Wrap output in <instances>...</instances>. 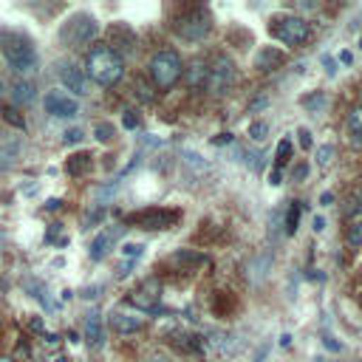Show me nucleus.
Wrapping results in <instances>:
<instances>
[{
  "label": "nucleus",
  "mask_w": 362,
  "mask_h": 362,
  "mask_svg": "<svg viewBox=\"0 0 362 362\" xmlns=\"http://www.w3.org/2000/svg\"><path fill=\"white\" fill-rule=\"evenodd\" d=\"M124 74V62L119 57V51H113L110 45H93L85 54V76H90L96 85H116Z\"/></svg>",
  "instance_id": "f257e3e1"
},
{
  "label": "nucleus",
  "mask_w": 362,
  "mask_h": 362,
  "mask_svg": "<svg viewBox=\"0 0 362 362\" xmlns=\"http://www.w3.org/2000/svg\"><path fill=\"white\" fill-rule=\"evenodd\" d=\"M3 54H6L8 65H11L17 74H34L37 65H40L37 48H34L31 40L23 37V34H3Z\"/></svg>",
  "instance_id": "f03ea898"
},
{
  "label": "nucleus",
  "mask_w": 362,
  "mask_h": 362,
  "mask_svg": "<svg viewBox=\"0 0 362 362\" xmlns=\"http://www.w3.org/2000/svg\"><path fill=\"white\" fill-rule=\"evenodd\" d=\"M269 34H272L274 40L286 42V45H300V42H305V40L311 37V25H308L303 17H297V14L277 11V14H272V20H269Z\"/></svg>",
  "instance_id": "7ed1b4c3"
},
{
  "label": "nucleus",
  "mask_w": 362,
  "mask_h": 362,
  "mask_svg": "<svg viewBox=\"0 0 362 362\" xmlns=\"http://www.w3.org/2000/svg\"><path fill=\"white\" fill-rule=\"evenodd\" d=\"M150 76H153V85L167 90L178 82L181 76V57L175 51H156L150 57Z\"/></svg>",
  "instance_id": "20e7f679"
},
{
  "label": "nucleus",
  "mask_w": 362,
  "mask_h": 362,
  "mask_svg": "<svg viewBox=\"0 0 362 362\" xmlns=\"http://www.w3.org/2000/svg\"><path fill=\"white\" fill-rule=\"evenodd\" d=\"M96 34H99V25H96V20H93L90 14H74V17H68V20L62 23V28H59V40H62L65 45H74V48L90 42Z\"/></svg>",
  "instance_id": "39448f33"
},
{
  "label": "nucleus",
  "mask_w": 362,
  "mask_h": 362,
  "mask_svg": "<svg viewBox=\"0 0 362 362\" xmlns=\"http://www.w3.org/2000/svg\"><path fill=\"white\" fill-rule=\"evenodd\" d=\"M181 218L178 209H167V206H147V209H139L133 215H127V223L139 226V229H170L175 226Z\"/></svg>",
  "instance_id": "423d86ee"
},
{
  "label": "nucleus",
  "mask_w": 362,
  "mask_h": 362,
  "mask_svg": "<svg viewBox=\"0 0 362 362\" xmlns=\"http://www.w3.org/2000/svg\"><path fill=\"white\" fill-rule=\"evenodd\" d=\"M209 25H212V17H209V11L204 6H192L189 11H184L175 20V31L184 40H201L209 31Z\"/></svg>",
  "instance_id": "0eeeda50"
},
{
  "label": "nucleus",
  "mask_w": 362,
  "mask_h": 362,
  "mask_svg": "<svg viewBox=\"0 0 362 362\" xmlns=\"http://www.w3.org/2000/svg\"><path fill=\"white\" fill-rule=\"evenodd\" d=\"M232 82H235V62L226 54H218L212 65H206V90L223 93Z\"/></svg>",
  "instance_id": "6e6552de"
},
{
  "label": "nucleus",
  "mask_w": 362,
  "mask_h": 362,
  "mask_svg": "<svg viewBox=\"0 0 362 362\" xmlns=\"http://www.w3.org/2000/svg\"><path fill=\"white\" fill-rule=\"evenodd\" d=\"M42 105H45V113L54 116V119H74V116L79 113L76 99H71V96L62 93V90H48L45 99H42Z\"/></svg>",
  "instance_id": "1a4fd4ad"
},
{
  "label": "nucleus",
  "mask_w": 362,
  "mask_h": 362,
  "mask_svg": "<svg viewBox=\"0 0 362 362\" xmlns=\"http://www.w3.org/2000/svg\"><path fill=\"white\" fill-rule=\"evenodd\" d=\"M158 283L150 277V280H144V286L141 288H136L133 294H130V303L136 305V308H141V311H158Z\"/></svg>",
  "instance_id": "9d476101"
},
{
  "label": "nucleus",
  "mask_w": 362,
  "mask_h": 362,
  "mask_svg": "<svg viewBox=\"0 0 362 362\" xmlns=\"http://www.w3.org/2000/svg\"><path fill=\"white\" fill-rule=\"evenodd\" d=\"M59 79H62V85L68 88V90H74V93H88V76H85V71L79 68V65H74V62H62L59 65Z\"/></svg>",
  "instance_id": "9b49d317"
},
{
  "label": "nucleus",
  "mask_w": 362,
  "mask_h": 362,
  "mask_svg": "<svg viewBox=\"0 0 362 362\" xmlns=\"http://www.w3.org/2000/svg\"><path fill=\"white\" fill-rule=\"evenodd\" d=\"M107 320H110L113 331H119V334H133V331H139V328L144 325V320H141L139 314H130V311H122V308L110 311Z\"/></svg>",
  "instance_id": "f8f14e48"
},
{
  "label": "nucleus",
  "mask_w": 362,
  "mask_h": 362,
  "mask_svg": "<svg viewBox=\"0 0 362 362\" xmlns=\"http://www.w3.org/2000/svg\"><path fill=\"white\" fill-rule=\"evenodd\" d=\"M119 232L122 229H102L96 238H93V243H90V260H102L107 252H110V246L116 243V238H119Z\"/></svg>",
  "instance_id": "ddd939ff"
},
{
  "label": "nucleus",
  "mask_w": 362,
  "mask_h": 362,
  "mask_svg": "<svg viewBox=\"0 0 362 362\" xmlns=\"http://www.w3.org/2000/svg\"><path fill=\"white\" fill-rule=\"evenodd\" d=\"M85 339L90 348H102L105 345V328H102V317L96 311H90L85 317Z\"/></svg>",
  "instance_id": "4468645a"
},
{
  "label": "nucleus",
  "mask_w": 362,
  "mask_h": 362,
  "mask_svg": "<svg viewBox=\"0 0 362 362\" xmlns=\"http://www.w3.org/2000/svg\"><path fill=\"white\" fill-rule=\"evenodd\" d=\"M110 45H113V51L116 48H122V51H127V48H133L136 45V37H133V31L124 25V23H116V25H110Z\"/></svg>",
  "instance_id": "2eb2a0df"
},
{
  "label": "nucleus",
  "mask_w": 362,
  "mask_h": 362,
  "mask_svg": "<svg viewBox=\"0 0 362 362\" xmlns=\"http://www.w3.org/2000/svg\"><path fill=\"white\" fill-rule=\"evenodd\" d=\"M286 62V54L283 51H277V48H263L260 54H257V59H255V68H260V71H274L277 65H283Z\"/></svg>",
  "instance_id": "dca6fc26"
},
{
  "label": "nucleus",
  "mask_w": 362,
  "mask_h": 362,
  "mask_svg": "<svg viewBox=\"0 0 362 362\" xmlns=\"http://www.w3.org/2000/svg\"><path fill=\"white\" fill-rule=\"evenodd\" d=\"M90 153H76V156H71L68 158V164H65V170L71 173V175H85L88 170H90Z\"/></svg>",
  "instance_id": "f3484780"
},
{
  "label": "nucleus",
  "mask_w": 362,
  "mask_h": 362,
  "mask_svg": "<svg viewBox=\"0 0 362 362\" xmlns=\"http://www.w3.org/2000/svg\"><path fill=\"white\" fill-rule=\"evenodd\" d=\"M348 133H351V141H354V144L362 141V105H356V107L348 113Z\"/></svg>",
  "instance_id": "a211bd4d"
},
{
  "label": "nucleus",
  "mask_w": 362,
  "mask_h": 362,
  "mask_svg": "<svg viewBox=\"0 0 362 362\" xmlns=\"http://www.w3.org/2000/svg\"><path fill=\"white\" fill-rule=\"evenodd\" d=\"M11 99H14L17 105L31 102V99H34V85H31V82H25V79L14 82V85H11Z\"/></svg>",
  "instance_id": "6ab92c4d"
},
{
  "label": "nucleus",
  "mask_w": 362,
  "mask_h": 362,
  "mask_svg": "<svg viewBox=\"0 0 362 362\" xmlns=\"http://www.w3.org/2000/svg\"><path fill=\"white\" fill-rule=\"evenodd\" d=\"M300 201H291V206H288V215H286V232L288 235H294V229H297V221H300Z\"/></svg>",
  "instance_id": "aec40b11"
},
{
  "label": "nucleus",
  "mask_w": 362,
  "mask_h": 362,
  "mask_svg": "<svg viewBox=\"0 0 362 362\" xmlns=\"http://www.w3.org/2000/svg\"><path fill=\"white\" fill-rule=\"evenodd\" d=\"M288 156H291V139H283V141L277 144V153H274L277 167H280V164H286V161H288Z\"/></svg>",
  "instance_id": "412c9836"
},
{
  "label": "nucleus",
  "mask_w": 362,
  "mask_h": 362,
  "mask_svg": "<svg viewBox=\"0 0 362 362\" xmlns=\"http://www.w3.org/2000/svg\"><path fill=\"white\" fill-rule=\"evenodd\" d=\"M266 133H269V124H266V122H252V124H249V136H252L255 141H263Z\"/></svg>",
  "instance_id": "4be33fe9"
},
{
  "label": "nucleus",
  "mask_w": 362,
  "mask_h": 362,
  "mask_svg": "<svg viewBox=\"0 0 362 362\" xmlns=\"http://www.w3.org/2000/svg\"><path fill=\"white\" fill-rule=\"evenodd\" d=\"M348 243L351 246H362V221H356V223L348 226Z\"/></svg>",
  "instance_id": "5701e85b"
},
{
  "label": "nucleus",
  "mask_w": 362,
  "mask_h": 362,
  "mask_svg": "<svg viewBox=\"0 0 362 362\" xmlns=\"http://www.w3.org/2000/svg\"><path fill=\"white\" fill-rule=\"evenodd\" d=\"M93 133H96L99 141H110V139H113V124H107V122H105V124H96Z\"/></svg>",
  "instance_id": "b1692460"
},
{
  "label": "nucleus",
  "mask_w": 362,
  "mask_h": 362,
  "mask_svg": "<svg viewBox=\"0 0 362 362\" xmlns=\"http://www.w3.org/2000/svg\"><path fill=\"white\" fill-rule=\"evenodd\" d=\"M331 156H334V147H331V144H322V147L317 150V161H320V164H328Z\"/></svg>",
  "instance_id": "393cba45"
},
{
  "label": "nucleus",
  "mask_w": 362,
  "mask_h": 362,
  "mask_svg": "<svg viewBox=\"0 0 362 362\" xmlns=\"http://www.w3.org/2000/svg\"><path fill=\"white\" fill-rule=\"evenodd\" d=\"M3 116H6V122H11L14 127H25V122H23V119H20V116H17L11 107H3Z\"/></svg>",
  "instance_id": "a878e982"
},
{
  "label": "nucleus",
  "mask_w": 362,
  "mask_h": 362,
  "mask_svg": "<svg viewBox=\"0 0 362 362\" xmlns=\"http://www.w3.org/2000/svg\"><path fill=\"white\" fill-rule=\"evenodd\" d=\"M82 139H85V133H82L79 127H74V130L65 133V141H68V144H76V141H82Z\"/></svg>",
  "instance_id": "bb28decb"
},
{
  "label": "nucleus",
  "mask_w": 362,
  "mask_h": 362,
  "mask_svg": "<svg viewBox=\"0 0 362 362\" xmlns=\"http://www.w3.org/2000/svg\"><path fill=\"white\" fill-rule=\"evenodd\" d=\"M122 122H124V127H127V130H133V127L139 124V116H136L133 110H124V119H122Z\"/></svg>",
  "instance_id": "cd10ccee"
},
{
  "label": "nucleus",
  "mask_w": 362,
  "mask_h": 362,
  "mask_svg": "<svg viewBox=\"0 0 362 362\" xmlns=\"http://www.w3.org/2000/svg\"><path fill=\"white\" fill-rule=\"evenodd\" d=\"M297 136H300V147H303V150H308V147H311V133H308L305 127H300V130H297Z\"/></svg>",
  "instance_id": "c85d7f7f"
},
{
  "label": "nucleus",
  "mask_w": 362,
  "mask_h": 362,
  "mask_svg": "<svg viewBox=\"0 0 362 362\" xmlns=\"http://www.w3.org/2000/svg\"><path fill=\"white\" fill-rule=\"evenodd\" d=\"M141 249H144V246H141V243H127V246H124V249H122V252H124V255H127V257H139V255H141Z\"/></svg>",
  "instance_id": "c756f323"
},
{
  "label": "nucleus",
  "mask_w": 362,
  "mask_h": 362,
  "mask_svg": "<svg viewBox=\"0 0 362 362\" xmlns=\"http://www.w3.org/2000/svg\"><path fill=\"white\" fill-rule=\"evenodd\" d=\"M308 175V167L305 164H297V170H294V178H305Z\"/></svg>",
  "instance_id": "7c9ffc66"
},
{
  "label": "nucleus",
  "mask_w": 362,
  "mask_h": 362,
  "mask_svg": "<svg viewBox=\"0 0 362 362\" xmlns=\"http://www.w3.org/2000/svg\"><path fill=\"white\" fill-rule=\"evenodd\" d=\"M325 229V218H314V232H322Z\"/></svg>",
  "instance_id": "2f4dec72"
},
{
  "label": "nucleus",
  "mask_w": 362,
  "mask_h": 362,
  "mask_svg": "<svg viewBox=\"0 0 362 362\" xmlns=\"http://www.w3.org/2000/svg\"><path fill=\"white\" fill-rule=\"evenodd\" d=\"M31 328H34V331H40V334H42V320H40V317H34V320H31Z\"/></svg>",
  "instance_id": "473e14b6"
},
{
  "label": "nucleus",
  "mask_w": 362,
  "mask_h": 362,
  "mask_svg": "<svg viewBox=\"0 0 362 362\" xmlns=\"http://www.w3.org/2000/svg\"><path fill=\"white\" fill-rule=\"evenodd\" d=\"M269 181H272V184H280V173H277V170H274V173H272V175H269Z\"/></svg>",
  "instance_id": "72a5a7b5"
},
{
  "label": "nucleus",
  "mask_w": 362,
  "mask_h": 362,
  "mask_svg": "<svg viewBox=\"0 0 362 362\" xmlns=\"http://www.w3.org/2000/svg\"><path fill=\"white\" fill-rule=\"evenodd\" d=\"M59 204H62V201H57V198H51V201H48V209H59Z\"/></svg>",
  "instance_id": "f704fd0d"
},
{
  "label": "nucleus",
  "mask_w": 362,
  "mask_h": 362,
  "mask_svg": "<svg viewBox=\"0 0 362 362\" xmlns=\"http://www.w3.org/2000/svg\"><path fill=\"white\" fill-rule=\"evenodd\" d=\"M150 362H170V359H164V356H153Z\"/></svg>",
  "instance_id": "c9c22d12"
},
{
  "label": "nucleus",
  "mask_w": 362,
  "mask_h": 362,
  "mask_svg": "<svg viewBox=\"0 0 362 362\" xmlns=\"http://www.w3.org/2000/svg\"><path fill=\"white\" fill-rule=\"evenodd\" d=\"M0 362H11V359H6V356H0Z\"/></svg>",
  "instance_id": "e433bc0d"
},
{
  "label": "nucleus",
  "mask_w": 362,
  "mask_h": 362,
  "mask_svg": "<svg viewBox=\"0 0 362 362\" xmlns=\"http://www.w3.org/2000/svg\"><path fill=\"white\" fill-rule=\"evenodd\" d=\"M359 283H362V266H359Z\"/></svg>",
  "instance_id": "4c0bfd02"
}]
</instances>
